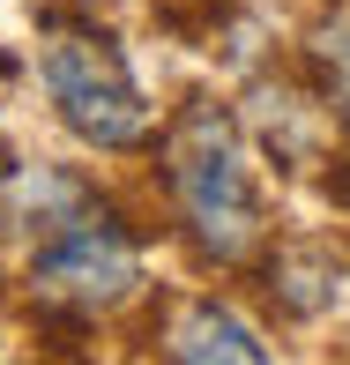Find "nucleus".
<instances>
[{
  "label": "nucleus",
  "mask_w": 350,
  "mask_h": 365,
  "mask_svg": "<svg viewBox=\"0 0 350 365\" xmlns=\"http://www.w3.org/2000/svg\"><path fill=\"white\" fill-rule=\"evenodd\" d=\"M313 60H321V75H328V105H336L343 127H350V15L313 38Z\"/></svg>",
  "instance_id": "39448f33"
},
{
  "label": "nucleus",
  "mask_w": 350,
  "mask_h": 365,
  "mask_svg": "<svg viewBox=\"0 0 350 365\" xmlns=\"http://www.w3.org/2000/svg\"><path fill=\"white\" fill-rule=\"evenodd\" d=\"M23 276H30V291L53 298V306L105 313V306H120V298H135L142 254H135V239H127V224L112 217L82 179L60 172L53 194H45V209L23 231Z\"/></svg>",
  "instance_id": "f257e3e1"
},
{
  "label": "nucleus",
  "mask_w": 350,
  "mask_h": 365,
  "mask_svg": "<svg viewBox=\"0 0 350 365\" xmlns=\"http://www.w3.org/2000/svg\"><path fill=\"white\" fill-rule=\"evenodd\" d=\"M172 365H276V358L231 306L194 298V306H179V321H172Z\"/></svg>",
  "instance_id": "20e7f679"
},
{
  "label": "nucleus",
  "mask_w": 350,
  "mask_h": 365,
  "mask_svg": "<svg viewBox=\"0 0 350 365\" xmlns=\"http://www.w3.org/2000/svg\"><path fill=\"white\" fill-rule=\"evenodd\" d=\"M38 75H45V97H53L60 127L82 135L90 149H135L157 127V105L142 97L127 53L112 45V30H97V23L53 15L38 38Z\"/></svg>",
  "instance_id": "7ed1b4c3"
},
{
  "label": "nucleus",
  "mask_w": 350,
  "mask_h": 365,
  "mask_svg": "<svg viewBox=\"0 0 350 365\" xmlns=\"http://www.w3.org/2000/svg\"><path fill=\"white\" fill-rule=\"evenodd\" d=\"M164 157H172V202H179L187 239L202 246L209 261L254 254L261 246V187H254V164H246L239 127L216 105H187Z\"/></svg>",
  "instance_id": "f03ea898"
},
{
  "label": "nucleus",
  "mask_w": 350,
  "mask_h": 365,
  "mask_svg": "<svg viewBox=\"0 0 350 365\" xmlns=\"http://www.w3.org/2000/svg\"><path fill=\"white\" fill-rule=\"evenodd\" d=\"M0 365H15V358H8V343H0Z\"/></svg>",
  "instance_id": "423d86ee"
}]
</instances>
